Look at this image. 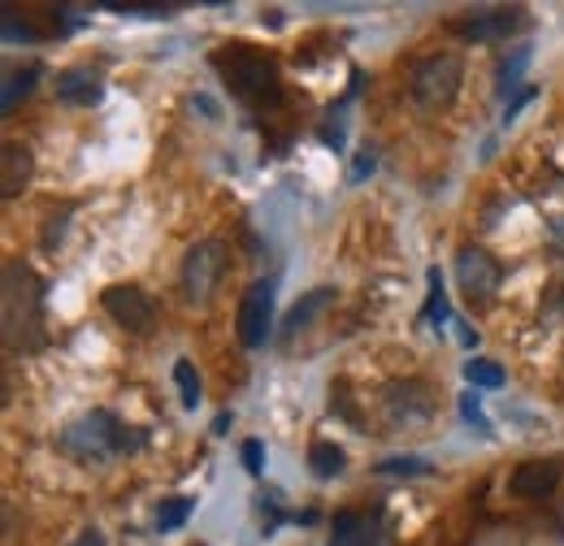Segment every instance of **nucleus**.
I'll return each instance as SVG.
<instances>
[{"label":"nucleus","instance_id":"1","mask_svg":"<svg viewBox=\"0 0 564 546\" xmlns=\"http://www.w3.org/2000/svg\"><path fill=\"white\" fill-rule=\"evenodd\" d=\"M44 342V282L22 261L4 265V347L35 351Z\"/></svg>","mask_w":564,"mask_h":546},{"label":"nucleus","instance_id":"2","mask_svg":"<svg viewBox=\"0 0 564 546\" xmlns=\"http://www.w3.org/2000/svg\"><path fill=\"white\" fill-rule=\"evenodd\" d=\"M143 443H148L143 429L118 421L113 412H91V416L66 425V434H62V451L74 456L78 465H100L109 456H131Z\"/></svg>","mask_w":564,"mask_h":546},{"label":"nucleus","instance_id":"3","mask_svg":"<svg viewBox=\"0 0 564 546\" xmlns=\"http://www.w3.org/2000/svg\"><path fill=\"white\" fill-rule=\"evenodd\" d=\"M213 66L226 78V87L257 105V100H279V69L270 57H261L257 48H217L213 53Z\"/></svg>","mask_w":564,"mask_h":546},{"label":"nucleus","instance_id":"4","mask_svg":"<svg viewBox=\"0 0 564 546\" xmlns=\"http://www.w3.org/2000/svg\"><path fill=\"white\" fill-rule=\"evenodd\" d=\"M460 83H465V62H460V53H434V57L417 62L413 78H409V96H413L417 109L438 113V109H447V105L460 96Z\"/></svg>","mask_w":564,"mask_h":546},{"label":"nucleus","instance_id":"5","mask_svg":"<svg viewBox=\"0 0 564 546\" xmlns=\"http://www.w3.org/2000/svg\"><path fill=\"white\" fill-rule=\"evenodd\" d=\"M226 243L221 239H200L196 248H187L183 256V295L187 304H209L213 291L221 286V273H226Z\"/></svg>","mask_w":564,"mask_h":546},{"label":"nucleus","instance_id":"6","mask_svg":"<svg viewBox=\"0 0 564 546\" xmlns=\"http://www.w3.org/2000/svg\"><path fill=\"white\" fill-rule=\"evenodd\" d=\"M100 304H105V313H109L122 330H131V335H148V330L156 326V304H152V295H148L143 286H135V282L105 286Z\"/></svg>","mask_w":564,"mask_h":546},{"label":"nucleus","instance_id":"7","mask_svg":"<svg viewBox=\"0 0 564 546\" xmlns=\"http://www.w3.org/2000/svg\"><path fill=\"white\" fill-rule=\"evenodd\" d=\"M525 26V9L512 4V9H474V13H460L452 22V31L460 40H474V44H491V40H508Z\"/></svg>","mask_w":564,"mask_h":546},{"label":"nucleus","instance_id":"8","mask_svg":"<svg viewBox=\"0 0 564 546\" xmlns=\"http://www.w3.org/2000/svg\"><path fill=\"white\" fill-rule=\"evenodd\" d=\"M274 330V282L261 277L248 286L243 304H239V342L243 347H261Z\"/></svg>","mask_w":564,"mask_h":546},{"label":"nucleus","instance_id":"9","mask_svg":"<svg viewBox=\"0 0 564 546\" xmlns=\"http://www.w3.org/2000/svg\"><path fill=\"white\" fill-rule=\"evenodd\" d=\"M456 277H460V291L474 299V304H491L495 291H499V282H503V270H499V261L487 256L482 248H460V256H456Z\"/></svg>","mask_w":564,"mask_h":546},{"label":"nucleus","instance_id":"10","mask_svg":"<svg viewBox=\"0 0 564 546\" xmlns=\"http://www.w3.org/2000/svg\"><path fill=\"white\" fill-rule=\"evenodd\" d=\"M330 546H391V529H387L382 507H373V512H339Z\"/></svg>","mask_w":564,"mask_h":546},{"label":"nucleus","instance_id":"11","mask_svg":"<svg viewBox=\"0 0 564 546\" xmlns=\"http://www.w3.org/2000/svg\"><path fill=\"white\" fill-rule=\"evenodd\" d=\"M57 100L78 105V109L100 105V100H105V78H100V69H91V66L62 69V74H57Z\"/></svg>","mask_w":564,"mask_h":546},{"label":"nucleus","instance_id":"12","mask_svg":"<svg viewBox=\"0 0 564 546\" xmlns=\"http://www.w3.org/2000/svg\"><path fill=\"white\" fill-rule=\"evenodd\" d=\"M556 481H561V469H556L552 460H525V465L512 469L508 490H512L517 499H547V494L556 490Z\"/></svg>","mask_w":564,"mask_h":546},{"label":"nucleus","instance_id":"13","mask_svg":"<svg viewBox=\"0 0 564 546\" xmlns=\"http://www.w3.org/2000/svg\"><path fill=\"white\" fill-rule=\"evenodd\" d=\"M387 408L395 421H425L434 412V400H430V386L425 382H391L387 386Z\"/></svg>","mask_w":564,"mask_h":546},{"label":"nucleus","instance_id":"14","mask_svg":"<svg viewBox=\"0 0 564 546\" xmlns=\"http://www.w3.org/2000/svg\"><path fill=\"white\" fill-rule=\"evenodd\" d=\"M31 170H35V156L26 143H4V156H0V196L13 200L22 196V187L31 183Z\"/></svg>","mask_w":564,"mask_h":546},{"label":"nucleus","instance_id":"15","mask_svg":"<svg viewBox=\"0 0 564 546\" xmlns=\"http://www.w3.org/2000/svg\"><path fill=\"white\" fill-rule=\"evenodd\" d=\"M335 295H339V291H330V286H317V291H308V295H304V299H300V304H295V308L282 317L279 339L291 342L295 335H300V330H308V326H313V317H317V313H326V308L335 304Z\"/></svg>","mask_w":564,"mask_h":546},{"label":"nucleus","instance_id":"16","mask_svg":"<svg viewBox=\"0 0 564 546\" xmlns=\"http://www.w3.org/2000/svg\"><path fill=\"white\" fill-rule=\"evenodd\" d=\"M344 465H348L344 447H335V443H313V451H308V469H313L322 481L339 478V473H344Z\"/></svg>","mask_w":564,"mask_h":546},{"label":"nucleus","instance_id":"17","mask_svg":"<svg viewBox=\"0 0 564 546\" xmlns=\"http://www.w3.org/2000/svg\"><path fill=\"white\" fill-rule=\"evenodd\" d=\"M31 87H35V69H9L4 74V96H0V109L4 113H13L18 109V100H26L31 96Z\"/></svg>","mask_w":564,"mask_h":546},{"label":"nucleus","instance_id":"18","mask_svg":"<svg viewBox=\"0 0 564 546\" xmlns=\"http://www.w3.org/2000/svg\"><path fill=\"white\" fill-rule=\"evenodd\" d=\"M530 57H534V48H530V44H521V48H512V57H503V62H499V74H495V83H499V91H503V96L521 87L517 78H521V69L530 66Z\"/></svg>","mask_w":564,"mask_h":546},{"label":"nucleus","instance_id":"19","mask_svg":"<svg viewBox=\"0 0 564 546\" xmlns=\"http://www.w3.org/2000/svg\"><path fill=\"white\" fill-rule=\"evenodd\" d=\"M425 282H430V299H425V321H430V326H443V321L452 317V304H447V291H443V273L430 270V273H425Z\"/></svg>","mask_w":564,"mask_h":546},{"label":"nucleus","instance_id":"20","mask_svg":"<svg viewBox=\"0 0 564 546\" xmlns=\"http://www.w3.org/2000/svg\"><path fill=\"white\" fill-rule=\"evenodd\" d=\"M378 473H382V478H430L434 465L422 460V456H391V460L378 465Z\"/></svg>","mask_w":564,"mask_h":546},{"label":"nucleus","instance_id":"21","mask_svg":"<svg viewBox=\"0 0 564 546\" xmlns=\"http://www.w3.org/2000/svg\"><path fill=\"white\" fill-rule=\"evenodd\" d=\"M465 382H469V386H482V391H499L508 378H503V369H499L495 360H482V356H478V360L465 364Z\"/></svg>","mask_w":564,"mask_h":546},{"label":"nucleus","instance_id":"22","mask_svg":"<svg viewBox=\"0 0 564 546\" xmlns=\"http://www.w3.org/2000/svg\"><path fill=\"white\" fill-rule=\"evenodd\" d=\"M192 507H196V499H183V494H178V499H165V503L156 507V529H161V534L178 529V525L192 516Z\"/></svg>","mask_w":564,"mask_h":546},{"label":"nucleus","instance_id":"23","mask_svg":"<svg viewBox=\"0 0 564 546\" xmlns=\"http://www.w3.org/2000/svg\"><path fill=\"white\" fill-rule=\"evenodd\" d=\"M174 382H178L183 408H196V404H200V373H196L192 360H178V364H174Z\"/></svg>","mask_w":564,"mask_h":546},{"label":"nucleus","instance_id":"24","mask_svg":"<svg viewBox=\"0 0 564 546\" xmlns=\"http://www.w3.org/2000/svg\"><path fill=\"white\" fill-rule=\"evenodd\" d=\"M460 416H465V421H469V425H474L482 438L491 434V421L482 416V404H478V395H474V391H469V395H460Z\"/></svg>","mask_w":564,"mask_h":546},{"label":"nucleus","instance_id":"25","mask_svg":"<svg viewBox=\"0 0 564 546\" xmlns=\"http://www.w3.org/2000/svg\"><path fill=\"white\" fill-rule=\"evenodd\" d=\"M534 96H539V91H534L530 83H521V87H517V91L503 100V127H508V122H517V113H521V109H525Z\"/></svg>","mask_w":564,"mask_h":546},{"label":"nucleus","instance_id":"26","mask_svg":"<svg viewBox=\"0 0 564 546\" xmlns=\"http://www.w3.org/2000/svg\"><path fill=\"white\" fill-rule=\"evenodd\" d=\"M239 456H243V469H248L252 478H261V473H265V447H261L257 438H252V443H243V451H239Z\"/></svg>","mask_w":564,"mask_h":546},{"label":"nucleus","instance_id":"27","mask_svg":"<svg viewBox=\"0 0 564 546\" xmlns=\"http://www.w3.org/2000/svg\"><path fill=\"white\" fill-rule=\"evenodd\" d=\"M547 239H552V248H556V252L564 256V212H561V217H552V221H547Z\"/></svg>","mask_w":564,"mask_h":546},{"label":"nucleus","instance_id":"28","mask_svg":"<svg viewBox=\"0 0 564 546\" xmlns=\"http://www.w3.org/2000/svg\"><path fill=\"white\" fill-rule=\"evenodd\" d=\"M373 165H378V161H373V152L365 148V152H360V161L352 165V178H365V174H373Z\"/></svg>","mask_w":564,"mask_h":546},{"label":"nucleus","instance_id":"29","mask_svg":"<svg viewBox=\"0 0 564 546\" xmlns=\"http://www.w3.org/2000/svg\"><path fill=\"white\" fill-rule=\"evenodd\" d=\"M70 546H109V543H105V534H100V529H83Z\"/></svg>","mask_w":564,"mask_h":546},{"label":"nucleus","instance_id":"30","mask_svg":"<svg viewBox=\"0 0 564 546\" xmlns=\"http://www.w3.org/2000/svg\"><path fill=\"white\" fill-rule=\"evenodd\" d=\"M4 35H9V40H18V35H22V40H35V31H31V26H18L13 18H4Z\"/></svg>","mask_w":564,"mask_h":546},{"label":"nucleus","instance_id":"31","mask_svg":"<svg viewBox=\"0 0 564 546\" xmlns=\"http://www.w3.org/2000/svg\"><path fill=\"white\" fill-rule=\"evenodd\" d=\"M456 330H460V342H465V347H478V330H474V326L456 321Z\"/></svg>","mask_w":564,"mask_h":546},{"label":"nucleus","instance_id":"32","mask_svg":"<svg viewBox=\"0 0 564 546\" xmlns=\"http://www.w3.org/2000/svg\"><path fill=\"white\" fill-rule=\"evenodd\" d=\"M226 429H230V412H217L213 416V434H226Z\"/></svg>","mask_w":564,"mask_h":546},{"label":"nucleus","instance_id":"33","mask_svg":"<svg viewBox=\"0 0 564 546\" xmlns=\"http://www.w3.org/2000/svg\"><path fill=\"white\" fill-rule=\"evenodd\" d=\"M196 546H205V543H196Z\"/></svg>","mask_w":564,"mask_h":546}]
</instances>
